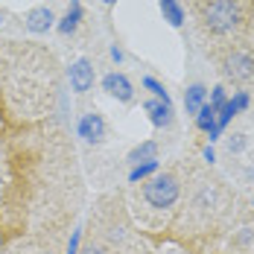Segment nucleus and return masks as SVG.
Segmentation results:
<instances>
[{"instance_id": "nucleus-15", "label": "nucleus", "mask_w": 254, "mask_h": 254, "mask_svg": "<svg viewBox=\"0 0 254 254\" xmlns=\"http://www.w3.org/2000/svg\"><path fill=\"white\" fill-rule=\"evenodd\" d=\"M140 85H143L146 91H152V97H155V100L173 102V100H170V94H167V88H164V85H161L158 79H152V76H143V82H140Z\"/></svg>"}, {"instance_id": "nucleus-24", "label": "nucleus", "mask_w": 254, "mask_h": 254, "mask_svg": "<svg viewBox=\"0 0 254 254\" xmlns=\"http://www.w3.org/2000/svg\"><path fill=\"white\" fill-rule=\"evenodd\" d=\"M0 24H3V12H0Z\"/></svg>"}, {"instance_id": "nucleus-13", "label": "nucleus", "mask_w": 254, "mask_h": 254, "mask_svg": "<svg viewBox=\"0 0 254 254\" xmlns=\"http://www.w3.org/2000/svg\"><path fill=\"white\" fill-rule=\"evenodd\" d=\"M158 6H161V15H164V21H167L170 26H181L184 24V9H181L178 0H161Z\"/></svg>"}, {"instance_id": "nucleus-1", "label": "nucleus", "mask_w": 254, "mask_h": 254, "mask_svg": "<svg viewBox=\"0 0 254 254\" xmlns=\"http://www.w3.org/2000/svg\"><path fill=\"white\" fill-rule=\"evenodd\" d=\"M252 18V0H204L199 6V21L204 32L225 38L237 35Z\"/></svg>"}, {"instance_id": "nucleus-25", "label": "nucleus", "mask_w": 254, "mask_h": 254, "mask_svg": "<svg viewBox=\"0 0 254 254\" xmlns=\"http://www.w3.org/2000/svg\"><path fill=\"white\" fill-rule=\"evenodd\" d=\"M47 254H53V252H47Z\"/></svg>"}, {"instance_id": "nucleus-18", "label": "nucleus", "mask_w": 254, "mask_h": 254, "mask_svg": "<svg viewBox=\"0 0 254 254\" xmlns=\"http://www.w3.org/2000/svg\"><path fill=\"white\" fill-rule=\"evenodd\" d=\"M246 149V134H231L228 137V152L231 155H240Z\"/></svg>"}, {"instance_id": "nucleus-2", "label": "nucleus", "mask_w": 254, "mask_h": 254, "mask_svg": "<svg viewBox=\"0 0 254 254\" xmlns=\"http://www.w3.org/2000/svg\"><path fill=\"white\" fill-rule=\"evenodd\" d=\"M178 196H181V184H178V178L173 173H155L143 184V199H146V204H152L158 210L173 207L178 202Z\"/></svg>"}, {"instance_id": "nucleus-8", "label": "nucleus", "mask_w": 254, "mask_h": 254, "mask_svg": "<svg viewBox=\"0 0 254 254\" xmlns=\"http://www.w3.org/2000/svg\"><path fill=\"white\" fill-rule=\"evenodd\" d=\"M143 111L149 114V120H152V126L164 128L173 123V102H164V100H146L143 102Z\"/></svg>"}, {"instance_id": "nucleus-5", "label": "nucleus", "mask_w": 254, "mask_h": 254, "mask_svg": "<svg viewBox=\"0 0 254 254\" xmlns=\"http://www.w3.org/2000/svg\"><path fill=\"white\" fill-rule=\"evenodd\" d=\"M94 64L88 62V59H76L73 64H70V88L76 91V94H85V91H91L94 88Z\"/></svg>"}, {"instance_id": "nucleus-16", "label": "nucleus", "mask_w": 254, "mask_h": 254, "mask_svg": "<svg viewBox=\"0 0 254 254\" xmlns=\"http://www.w3.org/2000/svg\"><path fill=\"white\" fill-rule=\"evenodd\" d=\"M225 102H228V94H225V88H222V85H216V88L210 91V102H207V105H210L213 111H219Z\"/></svg>"}, {"instance_id": "nucleus-7", "label": "nucleus", "mask_w": 254, "mask_h": 254, "mask_svg": "<svg viewBox=\"0 0 254 254\" xmlns=\"http://www.w3.org/2000/svg\"><path fill=\"white\" fill-rule=\"evenodd\" d=\"M102 88L120 102H131V97H134V88H131V82L123 73H108V76L102 79Z\"/></svg>"}, {"instance_id": "nucleus-17", "label": "nucleus", "mask_w": 254, "mask_h": 254, "mask_svg": "<svg viewBox=\"0 0 254 254\" xmlns=\"http://www.w3.org/2000/svg\"><path fill=\"white\" fill-rule=\"evenodd\" d=\"M231 105H234V111H237V114H243V111L252 105V97H249V91H237V94L231 97Z\"/></svg>"}, {"instance_id": "nucleus-23", "label": "nucleus", "mask_w": 254, "mask_h": 254, "mask_svg": "<svg viewBox=\"0 0 254 254\" xmlns=\"http://www.w3.org/2000/svg\"><path fill=\"white\" fill-rule=\"evenodd\" d=\"M102 3H105V6H114V3H117V0H102Z\"/></svg>"}, {"instance_id": "nucleus-9", "label": "nucleus", "mask_w": 254, "mask_h": 254, "mask_svg": "<svg viewBox=\"0 0 254 254\" xmlns=\"http://www.w3.org/2000/svg\"><path fill=\"white\" fill-rule=\"evenodd\" d=\"M196 126L202 128L210 140H219V137H222V134H219V128H216V111H213L207 102H204L202 108H199V114H196Z\"/></svg>"}, {"instance_id": "nucleus-14", "label": "nucleus", "mask_w": 254, "mask_h": 254, "mask_svg": "<svg viewBox=\"0 0 254 254\" xmlns=\"http://www.w3.org/2000/svg\"><path fill=\"white\" fill-rule=\"evenodd\" d=\"M158 167H161V161L155 158V161H143V164H134L131 170H128V181L131 184H137V181H146V178H152L158 173Z\"/></svg>"}, {"instance_id": "nucleus-10", "label": "nucleus", "mask_w": 254, "mask_h": 254, "mask_svg": "<svg viewBox=\"0 0 254 254\" xmlns=\"http://www.w3.org/2000/svg\"><path fill=\"white\" fill-rule=\"evenodd\" d=\"M79 21H82V3H79V0H70V9H67L64 18L56 24V29H59L62 35H73L76 26H79Z\"/></svg>"}, {"instance_id": "nucleus-6", "label": "nucleus", "mask_w": 254, "mask_h": 254, "mask_svg": "<svg viewBox=\"0 0 254 254\" xmlns=\"http://www.w3.org/2000/svg\"><path fill=\"white\" fill-rule=\"evenodd\" d=\"M24 21H26V29H29V32L41 35V32L53 29V24H56V15H53L50 6H35V9H29V12H26Z\"/></svg>"}, {"instance_id": "nucleus-12", "label": "nucleus", "mask_w": 254, "mask_h": 254, "mask_svg": "<svg viewBox=\"0 0 254 254\" xmlns=\"http://www.w3.org/2000/svg\"><path fill=\"white\" fill-rule=\"evenodd\" d=\"M158 158V143L155 140H143L140 146H134L131 152H128V164L134 167V164H143V161H155Z\"/></svg>"}, {"instance_id": "nucleus-3", "label": "nucleus", "mask_w": 254, "mask_h": 254, "mask_svg": "<svg viewBox=\"0 0 254 254\" xmlns=\"http://www.w3.org/2000/svg\"><path fill=\"white\" fill-rule=\"evenodd\" d=\"M222 73L234 82H252L254 79V53L249 47H228L222 62H219Z\"/></svg>"}, {"instance_id": "nucleus-21", "label": "nucleus", "mask_w": 254, "mask_h": 254, "mask_svg": "<svg viewBox=\"0 0 254 254\" xmlns=\"http://www.w3.org/2000/svg\"><path fill=\"white\" fill-rule=\"evenodd\" d=\"M111 59L120 64V62H123V50H120V47H111Z\"/></svg>"}, {"instance_id": "nucleus-4", "label": "nucleus", "mask_w": 254, "mask_h": 254, "mask_svg": "<svg viewBox=\"0 0 254 254\" xmlns=\"http://www.w3.org/2000/svg\"><path fill=\"white\" fill-rule=\"evenodd\" d=\"M76 128H79V137L85 143H102L105 140V120H102V114H97V111L82 114Z\"/></svg>"}, {"instance_id": "nucleus-22", "label": "nucleus", "mask_w": 254, "mask_h": 254, "mask_svg": "<svg viewBox=\"0 0 254 254\" xmlns=\"http://www.w3.org/2000/svg\"><path fill=\"white\" fill-rule=\"evenodd\" d=\"M246 178H249V184H254V161L249 164V170H246Z\"/></svg>"}, {"instance_id": "nucleus-19", "label": "nucleus", "mask_w": 254, "mask_h": 254, "mask_svg": "<svg viewBox=\"0 0 254 254\" xmlns=\"http://www.w3.org/2000/svg\"><path fill=\"white\" fill-rule=\"evenodd\" d=\"M67 254H79V231L70 237V246H67Z\"/></svg>"}, {"instance_id": "nucleus-11", "label": "nucleus", "mask_w": 254, "mask_h": 254, "mask_svg": "<svg viewBox=\"0 0 254 254\" xmlns=\"http://www.w3.org/2000/svg\"><path fill=\"white\" fill-rule=\"evenodd\" d=\"M204 97H207V88H204V85H199V82H196V85H190V88L184 91V108H187V114H193V117H196V114H199V108L204 105Z\"/></svg>"}, {"instance_id": "nucleus-20", "label": "nucleus", "mask_w": 254, "mask_h": 254, "mask_svg": "<svg viewBox=\"0 0 254 254\" xmlns=\"http://www.w3.org/2000/svg\"><path fill=\"white\" fill-rule=\"evenodd\" d=\"M204 161H210V164H213V161H216V152H213V146H204Z\"/></svg>"}]
</instances>
